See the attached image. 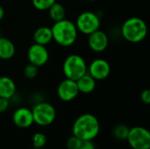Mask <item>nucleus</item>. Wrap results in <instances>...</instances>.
<instances>
[{
  "label": "nucleus",
  "mask_w": 150,
  "mask_h": 149,
  "mask_svg": "<svg viewBox=\"0 0 150 149\" xmlns=\"http://www.w3.org/2000/svg\"><path fill=\"white\" fill-rule=\"evenodd\" d=\"M100 124L96 116L91 113L80 115L74 122L73 135L81 141H93L99 133Z\"/></svg>",
  "instance_id": "f257e3e1"
},
{
  "label": "nucleus",
  "mask_w": 150,
  "mask_h": 149,
  "mask_svg": "<svg viewBox=\"0 0 150 149\" xmlns=\"http://www.w3.org/2000/svg\"><path fill=\"white\" fill-rule=\"evenodd\" d=\"M51 30L53 40L61 47H70L77 39V28L75 23L69 19L64 18L62 20L54 22Z\"/></svg>",
  "instance_id": "f03ea898"
},
{
  "label": "nucleus",
  "mask_w": 150,
  "mask_h": 149,
  "mask_svg": "<svg viewBox=\"0 0 150 149\" xmlns=\"http://www.w3.org/2000/svg\"><path fill=\"white\" fill-rule=\"evenodd\" d=\"M123 38L131 43L142 41L148 34V25L146 22L138 17H132L125 20L121 26Z\"/></svg>",
  "instance_id": "7ed1b4c3"
},
{
  "label": "nucleus",
  "mask_w": 150,
  "mask_h": 149,
  "mask_svg": "<svg viewBox=\"0 0 150 149\" xmlns=\"http://www.w3.org/2000/svg\"><path fill=\"white\" fill-rule=\"evenodd\" d=\"M87 63L83 56L73 54L66 57L62 64V72L66 78L76 81L87 73Z\"/></svg>",
  "instance_id": "20e7f679"
},
{
  "label": "nucleus",
  "mask_w": 150,
  "mask_h": 149,
  "mask_svg": "<svg viewBox=\"0 0 150 149\" xmlns=\"http://www.w3.org/2000/svg\"><path fill=\"white\" fill-rule=\"evenodd\" d=\"M33 122L40 126H47L51 125L56 117L54 107L47 102H40L36 104L32 109Z\"/></svg>",
  "instance_id": "39448f33"
},
{
  "label": "nucleus",
  "mask_w": 150,
  "mask_h": 149,
  "mask_svg": "<svg viewBox=\"0 0 150 149\" xmlns=\"http://www.w3.org/2000/svg\"><path fill=\"white\" fill-rule=\"evenodd\" d=\"M75 25L78 32L89 35L100 28L101 21L95 12L83 11L78 15Z\"/></svg>",
  "instance_id": "423d86ee"
},
{
  "label": "nucleus",
  "mask_w": 150,
  "mask_h": 149,
  "mask_svg": "<svg viewBox=\"0 0 150 149\" xmlns=\"http://www.w3.org/2000/svg\"><path fill=\"white\" fill-rule=\"evenodd\" d=\"M127 141L133 149H150V133L142 126L129 128Z\"/></svg>",
  "instance_id": "0eeeda50"
},
{
  "label": "nucleus",
  "mask_w": 150,
  "mask_h": 149,
  "mask_svg": "<svg viewBox=\"0 0 150 149\" xmlns=\"http://www.w3.org/2000/svg\"><path fill=\"white\" fill-rule=\"evenodd\" d=\"M27 59L30 63L38 68L47 64L49 59V53L46 46L33 43L27 50Z\"/></svg>",
  "instance_id": "6e6552de"
},
{
  "label": "nucleus",
  "mask_w": 150,
  "mask_h": 149,
  "mask_svg": "<svg viewBox=\"0 0 150 149\" xmlns=\"http://www.w3.org/2000/svg\"><path fill=\"white\" fill-rule=\"evenodd\" d=\"M87 73L91 75L96 81H101L108 78L111 73L110 63L105 59H95L87 68Z\"/></svg>",
  "instance_id": "1a4fd4ad"
},
{
  "label": "nucleus",
  "mask_w": 150,
  "mask_h": 149,
  "mask_svg": "<svg viewBox=\"0 0 150 149\" xmlns=\"http://www.w3.org/2000/svg\"><path fill=\"white\" fill-rule=\"evenodd\" d=\"M76 82L69 78L62 80L57 87V95L62 101L70 102L79 94Z\"/></svg>",
  "instance_id": "9d476101"
},
{
  "label": "nucleus",
  "mask_w": 150,
  "mask_h": 149,
  "mask_svg": "<svg viewBox=\"0 0 150 149\" xmlns=\"http://www.w3.org/2000/svg\"><path fill=\"white\" fill-rule=\"evenodd\" d=\"M108 35L100 29L88 35V46L93 52L102 53L108 47Z\"/></svg>",
  "instance_id": "9b49d317"
},
{
  "label": "nucleus",
  "mask_w": 150,
  "mask_h": 149,
  "mask_svg": "<svg viewBox=\"0 0 150 149\" xmlns=\"http://www.w3.org/2000/svg\"><path fill=\"white\" fill-rule=\"evenodd\" d=\"M12 121L19 128H28L33 126V117L32 110L26 107L18 108L12 115Z\"/></svg>",
  "instance_id": "f8f14e48"
},
{
  "label": "nucleus",
  "mask_w": 150,
  "mask_h": 149,
  "mask_svg": "<svg viewBox=\"0 0 150 149\" xmlns=\"http://www.w3.org/2000/svg\"><path fill=\"white\" fill-rule=\"evenodd\" d=\"M16 83L9 76H0V97L11 99L16 93Z\"/></svg>",
  "instance_id": "ddd939ff"
},
{
  "label": "nucleus",
  "mask_w": 150,
  "mask_h": 149,
  "mask_svg": "<svg viewBox=\"0 0 150 149\" xmlns=\"http://www.w3.org/2000/svg\"><path fill=\"white\" fill-rule=\"evenodd\" d=\"M76 82V85H77L79 92L83 94H90L93 92L96 89L97 81L88 73L84 74Z\"/></svg>",
  "instance_id": "4468645a"
},
{
  "label": "nucleus",
  "mask_w": 150,
  "mask_h": 149,
  "mask_svg": "<svg viewBox=\"0 0 150 149\" xmlns=\"http://www.w3.org/2000/svg\"><path fill=\"white\" fill-rule=\"evenodd\" d=\"M34 43L47 46L53 40L52 30L48 26H40L33 32Z\"/></svg>",
  "instance_id": "2eb2a0df"
},
{
  "label": "nucleus",
  "mask_w": 150,
  "mask_h": 149,
  "mask_svg": "<svg viewBox=\"0 0 150 149\" xmlns=\"http://www.w3.org/2000/svg\"><path fill=\"white\" fill-rule=\"evenodd\" d=\"M15 52L16 47L14 43L5 37L0 36V59L10 60L14 56Z\"/></svg>",
  "instance_id": "dca6fc26"
},
{
  "label": "nucleus",
  "mask_w": 150,
  "mask_h": 149,
  "mask_svg": "<svg viewBox=\"0 0 150 149\" xmlns=\"http://www.w3.org/2000/svg\"><path fill=\"white\" fill-rule=\"evenodd\" d=\"M47 11H48L49 18L54 22H57V21L62 20L66 17L65 7L62 4H60V3L55 2Z\"/></svg>",
  "instance_id": "f3484780"
},
{
  "label": "nucleus",
  "mask_w": 150,
  "mask_h": 149,
  "mask_svg": "<svg viewBox=\"0 0 150 149\" xmlns=\"http://www.w3.org/2000/svg\"><path fill=\"white\" fill-rule=\"evenodd\" d=\"M129 133V128L125 125H118L112 130V135L119 141H127Z\"/></svg>",
  "instance_id": "a211bd4d"
},
{
  "label": "nucleus",
  "mask_w": 150,
  "mask_h": 149,
  "mask_svg": "<svg viewBox=\"0 0 150 149\" xmlns=\"http://www.w3.org/2000/svg\"><path fill=\"white\" fill-rule=\"evenodd\" d=\"M33 7L38 11H47L55 2L56 0H33Z\"/></svg>",
  "instance_id": "6ab92c4d"
},
{
  "label": "nucleus",
  "mask_w": 150,
  "mask_h": 149,
  "mask_svg": "<svg viewBox=\"0 0 150 149\" xmlns=\"http://www.w3.org/2000/svg\"><path fill=\"white\" fill-rule=\"evenodd\" d=\"M38 72H39V68L30 62L24 68V71H23L25 77L29 80L34 79L38 76Z\"/></svg>",
  "instance_id": "aec40b11"
},
{
  "label": "nucleus",
  "mask_w": 150,
  "mask_h": 149,
  "mask_svg": "<svg viewBox=\"0 0 150 149\" xmlns=\"http://www.w3.org/2000/svg\"><path fill=\"white\" fill-rule=\"evenodd\" d=\"M47 143V136L42 133H36L33 137V144L35 149L43 148Z\"/></svg>",
  "instance_id": "412c9836"
},
{
  "label": "nucleus",
  "mask_w": 150,
  "mask_h": 149,
  "mask_svg": "<svg viewBox=\"0 0 150 149\" xmlns=\"http://www.w3.org/2000/svg\"><path fill=\"white\" fill-rule=\"evenodd\" d=\"M82 141L77 137L72 135L67 141V148L68 149H79L81 146Z\"/></svg>",
  "instance_id": "4be33fe9"
},
{
  "label": "nucleus",
  "mask_w": 150,
  "mask_h": 149,
  "mask_svg": "<svg viewBox=\"0 0 150 149\" xmlns=\"http://www.w3.org/2000/svg\"><path fill=\"white\" fill-rule=\"evenodd\" d=\"M141 100L146 104V105H149L150 103V90H144L142 91L141 93Z\"/></svg>",
  "instance_id": "5701e85b"
},
{
  "label": "nucleus",
  "mask_w": 150,
  "mask_h": 149,
  "mask_svg": "<svg viewBox=\"0 0 150 149\" xmlns=\"http://www.w3.org/2000/svg\"><path fill=\"white\" fill-rule=\"evenodd\" d=\"M79 149H96L93 141H82Z\"/></svg>",
  "instance_id": "b1692460"
},
{
  "label": "nucleus",
  "mask_w": 150,
  "mask_h": 149,
  "mask_svg": "<svg viewBox=\"0 0 150 149\" xmlns=\"http://www.w3.org/2000/svg\"><path fill=\"white\" fill-rule=\"evenodd\" d=\"M9 99L7 98H4V97H0V113L4 112L8 107H9Z\"/></svg>",
  "instance_id": "393cba45"
},
{
  "label": "nucleus",
  "mask_w": 150,
  "mask_h": 149,
  "mask_svg": "<svg viewBox=\"0 0 150 149\" xmlns=\"http://www.w3.org/2000/svg\"><path fill=\"white\" fill-rule=\"evenodd\" d=\"M4 9L0 4V21L4 18Z\"/></svg>",
  "instance_id": "a878e982"
}]
</instances>
